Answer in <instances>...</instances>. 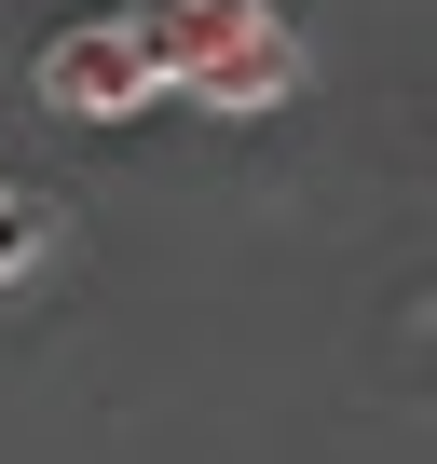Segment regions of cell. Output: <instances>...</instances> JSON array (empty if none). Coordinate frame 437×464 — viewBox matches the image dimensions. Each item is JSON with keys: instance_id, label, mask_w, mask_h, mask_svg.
<instances>
[{"instance_id": "obj_1", "label": "cell", "mask_w": 437, "mask_h": 464, "mask_svg": "<svg viewBox=\"0 0 437 464\" xmlns=\"http://www.w3.org/2000/svg\"><path fill=\"white\" fill-rule=\"evenodd\" d=\"M137 42L164 96H205V110H274L301 82V28L274 0H137Z\"/></svg>"}, {"instance_id": "obj_2", "label": "cell", "mask_w": 437, "mask_h": 464, "mask_svg": "<svg viewBox=\"0 0 437 464\" xmlns=\"http://www.w3.org/2000/svg\"><path fill=\"white\" fill-rule=\"evenodd\" d=\"M42 96H55V110L123 123V110H151V96H164V69H151L137 14H83V28H55V42H42Z\"/></svg>"}, {"instance_id": "obj_3", "label": "cell", "mask_w": 437, "mask_h": 464, "mask_svg": "<svg viewBox=\"0 0 437 464\" xmlns=\"http://www.w3.org/2000/svg\"><path fill=\"white\" fill-rule=\"evenodd\" d=\"M28 260H42V205H28V191H15V205H0V287H15V274H28Z\"/></svg>"}, {"instance_id": "obj_4", "label": "cell", "mask_w": 437, "mask_h": 464, "mask_svg": "<svg viewBox=\"0 0 437 464\" xmlns=\"http://www.w3.org/2000/svg\"><path fill=\"white\" fill-rule=\"evenodd\" d=\"M0 205H15V191H0Z\"/></svg>"}]
</instances>
